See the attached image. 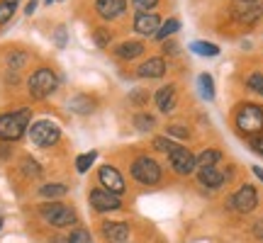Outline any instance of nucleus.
<instances>
[{"instance_id":"58836bf2","label":"nucleus","mask_w":263,"mask_h":243,"mask_svg":"<svg viewBox=\"0 0 263 243\" xmlns=\"http://www.w3.org/2000/svg\"><path fill=\"white\" fill-rule=\"evenodd\" d=\"M0 226H3V221H0Z\"/></svg>"},{"instance_id":"39448f33","label":"nucleus","mask_w":263,"mask_h":243,"mask_svg":"<svg viewBox=\"0 0 263 243\" xmlns=\"http://www.w3.org/2000/svg\"><path fill=\"white\" fill-rule=\"evenodd\" d=\"M39 214L44 216L51 226H57V229H66V226L76 224V212L71 209V207L59 205V202H51V205L39 207Z\"/></svg>"},{"instance_id":"72a5a7b5","label":"nucleus","mask_w":263,"mask_h":243,"mask_svg":"<svg viewBox=\"0 0 263 243\" xmlns=\"http://www.w3.org/2000/svg\"><path fill=\"white\" fill-rule=\"evenodd\" d=\"M25 61H27V58L22 56V54H12V56H10V58H8V64H10V66H12V68H20V66L25 64Z\"/></svg>"},{"instance_id":"f03ea898","label":"nucleus","mask_w":263,"mask_h":243,"mask_svg":"<svg viewBox=\"0 0 263 243\" xmlns=\"http://www.w3.org/2000/svg\"><path fill=\"white\" fill-rule=\"evenodd\" d=\"M236 129L246 136H258L263 131V107L261 105H241L236 110Z\"/></svg>"},{"instance_id":"412c9836","label":"nucleus","mask_w":263,"mask_h":243,"mask_svg":"<svg viewBox=\"0 0 263 243\" xmlns=\"http://www.w3.org/2000/svg\"><path fill=\"white\" fill-rule=\"evenodd\" d=\"M190 51H195L200 56H217V54H219V47L207 44V42H193V44H190Z\"/></svg>"},{"instance_id":"c756f323","label":"nucleus","mask_w":263,"mask_h":243,"mask_svg":"<svg viewBox=\"0 0 263 243\" xmlns=\"http://www.w3.org/2000/svg\"><path fill=\"white\" fill-rule=\"evenodd\" d=\"M166 134L176 136V139H188V136H190V131L185 129V127H180V124H171L168 129H166Z\"/></svg>"},{"instance_id":"1a4fd4ad","label":"nucleus","mask_w":263,"mask_h":243,"mask_svg":"<svg viewBox=\"0 0 263 243\" xmlns=\"http://www.w3.org/2000/svg\"><path fill=\"white\" fill-rule=\"evenodd\" d=\"M98 178L103 183V187L107 192H112V195H122L124 192V180L120 175V170L112 168V166H103L100 173H98Z\"/></svg>"},{"instance_id":"4c0bfd02","label":"nucleus","mask_w":263,"mask_h":243,"mask_svg":"<svg viewBox=\"0 0 263 243\" xmlns=\"http://www.w3.org/2000/svg\"><path fill=\"white\" fill-rule=\"evenodd\" d=\"M254 173H256V175H258V178L263 180V168H258V166H254Z\"/></svg>"},{"instance_id":"20e7f679","label":"nucleus","mask_w":263,"mask_h":243,"mask_svg":"<svg viewBox=\"0 0 263 243\" xmlns=\"http://www.w3.org/2000/svg\"><path fill=\"white\" fill-rule=\"evenodd\" d=\"M132 178L141 185H156L161 180V166L149 156H141L132 163Z\"/></svg>"},{"instance_id":"393cba45","label":"nucleus","mask_w":263,"mask_h":243,"mask_svg":"<svg viewBox=\"0 0 263 243\" xmlns=\"http://www.w3.org/2000/svg\"><path fill=\"white\" fill-rule=\"evenodd\" d=\"M66 243H93L90 234L85 231V229H73L71 234H68V241Z\"/></svg>"},{"instance_id":"423d86ee","label":"nucleus","mask_w":263,"mask_h":243,"mask_svg":"<svg viewBox=\"0 0 263 243\" xmlns=\"http://www.w3.org/2000/svg\"><path fill=\"white\" fill-rule=\"evenodd\" d=\"M29 139H32L34 146L49 149V146H54V144L61 139V129H59L54 121L42 119V121H37V124H32V129H29Z\"/></svg>"},{"instance_id":"f8f14e48","label":"nucleus","mask_w":263,"mask_h":243,"mask_svg":"<svg viewBox=\"0 0 263 243\" xmlns=\"http://www.w3.org/2000/svg\"><path fill=\"white\" fill-rule=\"evenodd\" d=\"M95 10H98L100 17L112 19L127 10V0H98V3H95Z\"/></svg>"},{"instance_id":"6e6552de","label":"nucleus","mask_w":263,"mask_h":243,"mask_svg":"<svg viewBox=\"0 0 263 243\" xmlns=\"http://www.w3.org/2000/svg\"><path fill=\"white\" fill-rule=\"evenodd\" d=\"M229 205L234 207L236 212H254L258 205V192L254 185H241L239 192H234V197L229 199Z\"/></svg>"},{"instance_id":"a211bd4d","label":"nucleus","mask_w":263,"mask_h":243,"mask_svg":"<svg viewBox=\"0 0 263 243\" xmlns=\"http://www.w3.org/2000/svg\"><path fill=\"white\" fill-rule=\"evenodd\" d=\"M68 190L66 185L61 183H49V185H42L39 187V197H44V199H59V197H64Z\"/></svg>"},{"instance_id":"7ed1b4c3","label":"nucleus","mask_w":263,"mask_h":243,"mask_svg":"<svg viewBox=\"0 0 263 243\" xmlns=\"http://www.w3.org/2000/svg\"><path fill=\"white\" fill-rule=\"evenodd\" d=\"M57 85H59V78H57V73H54L51 68H37L34 73L29 75V80H27L29 95H32V97H37V100L51 95L54 90H57Z\"/></svg>"},{"instance_id":"0eeeda50","label":"nucleus","mask_w":263,"mask_h":243,"mask_svg":"<svg viewBox=\"0 0 263 243\" xmlns=\"http://www.w3.org/2000/svg\"><path fill=\"white\" fill-rule=\"evenodd\" d=\"M88 202H90V207H93L95 212H115V209L122 207L120 195H112V192H107V190H90Z\"/></svg>"},{"instance_id":"9d476101","label":"nucleus","mask_w":263,"mask_h":243,"mask_svg":"<svg viewBox=\"0 0 263 243\" xmlns=\"http://www.w3.org/2000/svg\"><path fill=\"white\" fill-rule=\"evenodd\" d=\"M171 166H173V170L180 173V175H190V173L195 170L197 163H195V156H193L188 149L178 146V149L171 153Z\"/></svg>"},{"instance_id":"4468645a","label":"nucleus","mask_w":263,"mask_h":243,"mask_svg":"<svg viewBox=\"0 0 263 243\" xmlns=\"http://www.w3.org/2000/svg\"><path fill=\"white\" fill-rule=\"evenodd\" d=\"M103 234H105L107 241L124 243L127 238H129V226L122 224V221H107V224H103Z\"/></svg>"},{"instance_id":"4be33fe9","label":"nucleus","mask_w":263,"mask_h":243,"mask_svg":"<svg viewBox=\"0 0 263 243\" xmlns=\"http://www.w3.org/2000/svg\"><path fill=\"white\" fill-rule=\"evenodd\" d=\"M95 158H98L95 151H88V153H83V156H78V158H76V170H78V173H85V170L95 163Z\"/></svg>"},{"instance_id":"2eb2a0df","label":"nucleus","mask_w":263,"mask_h":243,"mask_svg":"<svg viewBox=\"0 0 263 243\" xmlns=\"http://www.w3.org/2000/svg\"><path fill=\"white\" fill-rule=\"evenodd\" d=\"M197 180H200V185L210 187V190H217V187H222V183H224V173L217 168H200Z\"/></svg>"},{"instance_id":"c85d7f7f","label":"nucleus","mask_w":263,"mask_h":243,"mask_svg":"<svg viewBox=\"0 0 263 243\" xmlns=\"http://www.w3.org/2000/svg\"><path fill=\"white\" fill-rule=\"evenodd\" d=\"M246 83H249V88H251V90H256L258 95H263V73H251Z\"/></svg>"},{"instance_id":"473e14b6","label":"nucleus","mask_w":263,"mask_h":243,"mask_svg":"<svg viewBox=\"0 0 263 243\" xmlns=\"http://www.w3.org/2000/svg\"><path fill=\"white\" fill-rule=\"evenodd\" d=\"M251 149H254L258 156H263V134H258V136L251 139Z\"/></svg>"},{"instance_id":"f257e3e1","label":"nucleus","mask_w":263,"mask_h":243,"mask_svg":"<svg viewBox=\"0 0 263 243\" xmlns=\"http://www.w3.org/2000/svg\"><path fill=\"white\" fill-rule=\"evenodd\" d=\"M29 124V110L0 114V141H17L25 136Z\"/></svg>"},{"instance_id":"dca6fc26","label":"nucleus","mask_w":263,"mask_h":243,"mask_svg":"<svg viewBox=\"0 0 263 243\" xmlns=\"http://www.w3.org/2000/svg\"><path fill=\"white\" fill-rule=\"evenodd\" d=\"M156 105H159L161 112H171L173 105H176V88L173 85H166L156 93Z\"/></svg>"},{"instance_id":"e433bc0d","label":"nucleus","mask_w":263,"mask_h":243,"mask_svg":"<svg viewBox=\"0 0 263 243\" xmlns=\"http://www.w3.org/2000/svg\"><path fill=\"white\" fill-rule=\"evenodd\" d=\"M34 8H37V0H32V3L27 5V15H32V12H34Z\"/></svg>"},{"instance_id":"5701e85b","label":"nucleus","mask_w":263,"mask_h":243,"mask_svg":"<svg viewBox=\"0 0 263 243\" xmlns=\"http://www.w3.org/2000/svg\"><path fill=\"white\" fill-rule=\"evenodd\" d=\"M178 29H180V22H178V19H168L163 27H159V32H156V39L166 42V39H168L173 32H178Z\"/></svg>"},{"instance_id":"6ab92c4d","label":"nucleus","mask_w":263,"mask_h":243,"mask_svg":"<svg viewBox=\"0 0 263 243\" xmlns=\"http://www.w3.org/2000/svg\"><path fill=\"white\" fill-rule=\"evenodd\" d=\"M219 158H222V153H219L217 149H205V151H202V153H200V156L195 158V163L200 166V168H215V163H217Z\"/></svg>"},{"instance_id":"f704fd0d","label":"nucleus","mask_w":263,"mask_h":243,"mask_svg":"<svg viewBox=\"0 0 263 243\" xmlns=\"http://www.w3.org/2000/svg\"><path fill=\"white\" fill-rule=\"evenodd\" d=\"M254 236H256V238H263V219H261V221H256V226H254Z\"/></svg>"},{"instance_id":"2f4dec72","label":"nucleus","mask_w":263,"mask_h":243,"mask_svg":"<svg viewBox=\"0 0 263 243\" xmlns=\"http://www.w3.org/2000/svg\"><path fill=\"white\" fill-rule=\"evenodd\" d=\"M134 8H139V12H151V10L159 5V0H132Z\"/></svg>"},{"instance_id":"aec40b11","label":"nucleus","mask_w":263,"mask_h":243,"mask_svg":"<svg viewBox=\"0 0 263 243\" xmlns=\"http://www.w3.org/2000/svg\"><path fill=\"white\" fill-rule=\"evenodd\" d=\"M197 85H200V95L205 100H212L215 97V83H212V75L210 73H202L197 78Z\"/></svg>"},{"instance_id":"c9c22d12","label":"nucleus","mask_w":263,"mask_h":243,"mask_svg":"<svg viewBox=\"0 0 263 243\" xmlns=\"http://www.w3.org/2000/svg\"><path fill=\"white\" fill-rule=\"evenodd\" d=\"M57 44H59V47H64V44H66V32H64V29H59V32H57Z\"/></svg>"},{"instance_id":"b1692460","label":"nucleus","mask_w":263,"mask_h":243,"mask_svg":"<svg viewBox=\"0 0 263 243\" xmlns=\"http://www.w3.org/2000/svg\"><path fill=\"white\" fill-rule=\"evenodd\" d=\"M15 15V0H0V25H5Z\"/></svg>"},{"instance_id":"7c9ffc66","label":"nucleus","mask_w":263,"mask_h":243,"mask_svg":"<svg viewBox=\"0 0 263 243\" xmlns=\"http://www.w3.org/2000/svg\"><path fill=\"white\" fill-rule=\"evenodd\" d=\"M71 107H73V110H78L81 114H85V112H90V110H93V103H88L85 97H76L73 103H71Z\"/></svg>"},{"instance_id":"cd10ccee","label":"nucleus","mask_w":263,"mask_h":243,"mask_svg":"<svg viewBox=\"0 0 263 243\" xmlns=\"http://www.w3.org/2000/svg\"><path fill=\"white\" fill-rule=\"evenodd\" d=\"M134 124L139 127L141 131H149V129H154V117H149V114H137V119H134Z\"/></svg>"},{"instance_id":"bb28decb","label":"nucleus","mask_w":263,"mask_h":243,"mask_svg":"<svg viewBox=\"0 0 263 243\" xmlns=\"http://www.w3.org/2000/svg\"><path fill=\"white\" fill-rule=\"evenodd\" d=\"M154 149L156 151H163V153H173V151L178 149V144H173L171 139H154Z\"/></svg>"},{"instance_id":"a878e982","label":"nucleus","mask_w":263,"mask_h":243,"mask_svg":"<svg viewBox=\"0 0 263 243\" xmlns=\"http://www.w3.org/2000/svg\"><path fill=\"white\" fill-rule=\"evenodd\" d=\"M22 170H25V175H27V178H39V175H42L39 163H34L32 158H25V160H22Z\"/></svg>"},{"instance_id":"9b49d317","label":"nucleus","mask_w":263,"mask_h":243,"mask_svg":"<svg viewBox=\"0 0 263 243\" xmlns=\"http://www.w3.org/2000/svg\"><path fill=\"white\" fill-rule=\"evenodd\" d=\"M159 25H161V17L156 12H139L137 17H134V29L144 34V37H149V34H156L159 32Z\"/></svg>"},{"instance_id":"ddd939ff","label":"nucleus","mask_w":263,"mask_h":243,"mask_svg":"<svg viewBox=\"0 0 263 243\" xmlns=\"http://www.w3.org/2000/svg\"><path fill=\"white\" fill-rule=\"evenodd\" d=\"M163 73H166V61L161 56H151L149 61H144L137 68V75H141V78H161Z\"/></svg>"},{"instance_id":"f3484780","label":"nucleus","mask_w":263,"mask_h":243,"mask_svg":"<svg viewBox=\"0 0 263 243\" xmlns=\"http://www.w3.org/2000/svg\"><path fill=\"white\" fill-rule=\"evenodd\" d=\"M115 54L122 58V61H132V58L144 54V44H139V42H124V44H120V47L115 49Z\"/></svg>"}]
</instances>
